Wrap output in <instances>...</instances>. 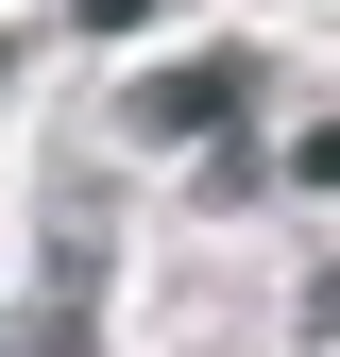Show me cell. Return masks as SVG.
Listing matches in <instances>:
<instances>
[{"instance_id": "obj_1", "label": "cell", "mask_w": 340, "mask_h": 357, "mask_svg": "<svg viewBox=\"0 0 340 357\" xmlns=\"http://www.w3.org/2000/svg\"><path fill=\"white\" fill-rule=\"evenodd\" d=\"M238 102H255V68L204 52V68H170L153 102H137V137H153V153H204V137H238Z\"/></svg>"}, {"instance_id": "obj_2", "label": "cell", "mask_w": 340, "mask_h": 357, "mask_svg": "<svg viewBox=\"0 0 340 357\" xmlns=\"http://www.w3.org/2000/svg\"><path fill=\"white\" fill-rule=\"evenodd\" d=\"M85 273H102V188H52V340H85Z\"/></svg>"}, {"instance_id": "obj_3", "label": "cell", "mask_w": 340, "mask_h": 357, "mask_svg": "<svg viewBox=\"0 0 340 357\" xmlns=\"http://www.w3.org/2000/svg\"><path fill=\"white\" fill-rule=\"evenodd\" d=\"M153 17V0H68V34H137Z\"/></svg>"}, {"instance_id": "obj_4", "label": "cell", "mask_w": 340, "mask_h": 357, "mask_svg": "<svg viewBox=\"0 0 340 357\" xmlns=\"http://www.w3.org/2000/svg\"><path fill=\"white\" fill-rule=\"evenodd\" d=\"M289 170H307V188H340V119H307V153H289Z\"/></svg>"}, {"instance_id": "obj_5", "label": "cell", "mask_w": 340, "mask_h": 357, "mask_svg": "<svg viewBox=\"0 0 340 357\" xmlns=\"http://www.w3.org/2000/svg\"><path fill=\"white\" fill-rule=\"evenodd\" d=\"M307 340H340V273H307Z\"/></svg>"}, {"instance_id": "obj_6", "label": "cell", "mask_w": 340, "mask_h": 357, "mask_svg": "<svg viewBox=\"0 0 340 357\" xmlns=\"http://www.w3.org/2000/svg\"><path fill=\"white\" fill-rule=\"evenodd\" d=\"M0 68H17V34H0Z\"/></svg>"}]
</instances>
